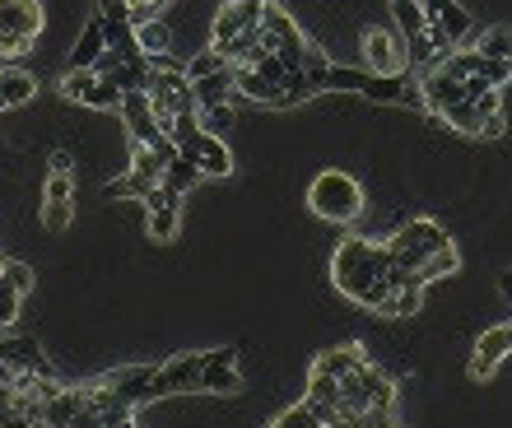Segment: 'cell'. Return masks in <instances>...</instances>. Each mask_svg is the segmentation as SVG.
I'll return each instance as SVG.
<instances>
[{"mask_svg":"<svg viewBox=\"0 0 512 428\" xmlns=\"http://www.w3.org/2000/svg\"><path fill=\"white\" fill-rule=\"evenodd\" d=\"M331 284H336V294H345L350 303L378 312V303L396 289L387 275V247L359 238V233L340 238L336 252H331Z\"/></svg>","mask_w":512,"mask_h":428,"instance_id":"1","label":"cell"},{"mask_svg":"<svg viewBox=\"0 0 512 428\" xmlns=\"http://www.w3.org/2000/svg\"><path fill=\"white\" fill-rule=\"evenodd\" d=\"M364 187L354 182L350 173H340V168H331V173H317L308 187V210L317 214V219H326V224H354L359 214H364Z\"/></svg>","mask_w":512,"mask_h":428,"instance_id":"2","label":"cell"},{"mask_svg":"<svg viewBox=\"0 0 512 428\" xmlns=\"http://www.w3.org/2000/svg\"><path fill=\"white\" fill-rule=\"evenodd\" d=\"M42 24H47L42 0H0V61L24 56L38 42Z\"/></svg>","mask_w":512,"mask_h":428,"instance_id":"3","label":"cell"},{"mask_svg":"<svg viewBox=\"0 0 512 428\" xmlns=\"http://www.w3.org/2000/svg\"><path fill=\"white\" fill-rule=\"evenodd\" d=\"M210 349H187L177 359L159 363L154 368V387H149V401H168V396H187V391H201V373Z\"/></svg>","mask_w":512,"mask_h":428,"instance_id":"4","label":"cell"},{"mask_svg":"<svg viewBox=\"0 0 512 428\" xmlns=\"http://www.w3.org/2000/svg\"><path fill=\"white\" fill-rule=\"evenodd\" d=\"M270 0H229V5H219L215 24H210V47H229L238 33L261 24V14H266Z\"/></svg>","mask_w":512,"mask_h":428,"instance_id":"5","label":"cell"},{"mask_svg":"<svg viewBox=\"0 0 512 428\" xmlns=\"http://www.w3.org/2000/svg\"><path fill=\"white\" fill-rule=\"evenodd\" d=\"M364 70L405 75V38H396L387 28H364Z\"/></svg>","mask_w":512,"mask_h":428,"instance_id":"6","label":"cell"},{"mask_svg":"<svg viewBox=\"0 0 512 428\" xmlns=\"http://www.w3.org/2000/svg\"><path fill=\"white\" fill-rule=\"evenodd\" d=\"M499 112V89H485L480 98H466V103H452L447 112H438V117L452 126V131H461V135H485V121Z\"/></svg>","mask_w":512,"mask_h":428,"instance_id":"7","label":"cell"},{"mask_svg":"<svg viewBox=\"0 0 512 428\" xmlns=\"http://www.w3.org/2000/svg\"><path fill=\"white\" fill-rule=\"evenodd\" d=\"M122 117H126V131H131V145H149V149L168 145V135L159 131V117H154L145 89H135V94L122 98Z\"/></svg>","mask_w":512,"mask_h":428,"instance_id":"8","label":"cell"},{"mask_svg":"<svg viewBox=\"0 0 512 428\" xmlns=\"http://www.w3.org/2000/svg\"><path fill=\"white\" fill-rule=\"evenodd\" d=\"M182 159H191L196 168H201V177H229L233 173V154L229 145H224V135H196V140H187V145L177 149Z\"/></svg>","mask_w":512,"mask_h":428,"instance_id":"9","label":"cell"},{"mask_svg":"<svg viewBox=\"0 0 512 428\" xmlns=\"http://www.w3.org/2000/svg\"><path fill=\"white\" fill-rule=\"evenodd\" d=\"M238 387H243V373H238V345L210 349L205 373H201V391H210V396H233Z\"/></svg>","mask_w":512,"mask_h":428,"instance_id":"10","label":"cell"},{"mask_svg":"<svg viewBox=\"0 0 512 428\" xmlns=\"http://www.w3.org/2000/svg\"><path fill=\"white\" fill-rule=\"evenodd\" d=\"M512 354V326H494V331H485L480 340H475V354H471V377H494L499 373V363Z\"/></svg>","mask_w":512,"mask_h":428,"instance_id":"11","label":"cell"},{"mask_svg":"<svg viewBox=\"0 0 512 428\" xmlns=\"http://www.w3.org/2000/svg\"><path fill=\"white\" fill-rule=\"evenodd\" d=\"M108 52V33H103V19H89L80 33V42L70 47V70H94L98 66V56Z\"/></svg>","mask_w":512,"mask_h":428,"instance_id":"12","label":"cell"},{"mask_svg":"<svg viewBox=\"0 0 512 428\" xmlns=\"http://www.w3.org/2000/svg\"><path fill=\"white\" fill-rule=\"evenodd\" d=\"M364 363H368L364 345H336V349H326V354L312 363V368H322V373H331L336 382H345V377H354L359 368H364Z\"/></svg>","mask_w":512,"mask_h":428,"instance_id":"13","label":"cell"},{"mask_svg":"<svg viewBox=\"0 0 512 428\" xmlns=\"http://www.w3.org/2000/svg\"><path fill=\"white\" fill-rule=\"evenodd\" d=\"M457 270H461V252H457V242H447V247H438L433 256H424V261H419L410 280L429 289L433 280H443V275H457Z\"/></svg>","mask_w":512,"mask_h":428,"instance_id":"14","label":"cell"},{"mask_svg":"<svg viewBox=\"0 0 512 428\" xmlns=\"http://www.w3.org/2000/svg\"><path fill=\"white\" fill-rule=\"evenodd\" d=\"M0 94H5V107H24V103H33V94H38V80H33V70H24V66H5V70H0Z\"/></svg>","mask_w":512,"mask_h":428,"instance_id":"15","label":"cell"},{"mask_svg":"<svg viewBox=\"0 0 512 428\" xmlns=\"http://www.w3.org/2000/svg\"><path fill=\"white\" fill-rule=\"evenodd\" d=\"M424 308V284H396L378 303V317H415Z\"/></svg>","mask_w":512,"mask_h":428,"instance_id":"16","label":"cell"},{"mask_svg":"<svg viewBox=\"0 0 512 428\" xmlns=\"http://www.w3.org/2000/svg\"><path fill=\"white\" fill-rule=\"evenodd\" d=\"M122 98H126L122 89L94 70V80L84 84V94H80V107H89V112H122Z\"/></svg>","mask_w":512,"mask_h":428,"instance_id":"17","label":"cell"},{"mask_svg":"<svg viewBox=\"0 0 512 428\" xmlns=\"http://www.w3.org/2000/svg\"><path fill=\"white\" fill-rule=\"evenodd\" d=\"M191 94H196V107H215V103H229L233 89V66L219 70V75H205V80H191Z\"/></svg>","mask_w":512,"mask_h":428,"instance_id":"18","label":"cell"},{"mask_svg":"<svg viewBox=\"0 0 512 428\" xmlns=\"http://www.w3.org/2000/svg\"><path fill=\"white\" fill-rule=\"evenodd\" d=\"M135 42H140V52H145V56H163L168 47H173V28L163 24V19L135 24Z\"/></svg>","mask_w":512,"mask_h":428,"instance_id":"19","label":"cell"},{"mask_svg":"<svg viewBox=\"0 0 512 428\" xmlns=\"http://www.w3.org/2000/svg\"><path fill=\"white\" fill-rule=\"evenodd\" d=\"M154 187H159L154 177H149V173H135V168H131V173L112 177V182H108V196H112V201H126V196H140V201H145Z\"/></svg>","mask_w":512,"mask_h":428,"instance_id":"20","label":"cell"},{"mask_svg":"<svg viewBox=\"0 0 512 428\" xmlns=\"http://www.w3.org/2000/svg\"><path fill=\"white\" fill-rule=\"evenodd\" d=\"M70 219H75V201H61V196H42V228H47V233H66Z\"/></svg>","mask_w":512,"mask_h":428,"instance_id":"21","label":"cell"},{"mask_svg":"<svg viewBox=\"0 0 512 428\" xmlns=\"http://www.w3.org/2000/svg\"><path fill=\"white\" fill-rule=\"evenodd\" d=\"M480 56H494V61H512V28H489L471 42Z\"/></svg>","mask_w":512,"mask_h":428,"instance_id":"22","label":"cell"},{"mask_svg":"<svg viewBox=\"0 0 512 428\" xmlns=\"http://www.w3.org/2000/svg\"><path fill=\"white\" fill-rule=\"evenodd\" d=\"M391 14H396V24H401L405 38H415V33H424V28H429L424 0H401V5H391Z\"/></svg>","mask_w":512,"mask_h":428,"instance_id":"23","label":"cell"},{"mask_svg":"<svg viewBox=\"0 0 512 428\" xmlns=\"http://www.w3.org/2000/svg\"><path fill=\"white\" fill-rule=\"evenodd\" d=\"M145 228H149V238L154 242H173L177 238V228H182V210H145Z\"/></svg>","mask_w":512,"mask_h":428,"instance_id":"24","label":"cell"},{"mask_svg":"<svg viewBox=\"0 0 512 428\" xmlns=\"http://www.w3.org/2000/svg\"><path fill=\"white\" fill-rule=\"evenodd\" d=\"M196 121H201V131H205V135H229V126H233V107H229V103L196 107Z\"/></svg>","mask_w":512,"mask_h":428,"instance_id":"25","label":"cell"},{"mask_svg":"<svg viewBox=\"0 0 512 428\" xmlns=\"http://www.w3.org/2000/svg\"><path fill=\"white\" fill-rule=\"evenodd\" d=\"M196 177H201V168H196L191 159H182V154H177V159L163 168V182H168V187H177V191H187Z\"/></svg>","mask_w":512,"mask_h":428,"instance_id":"26","label":"cell"},{"mask_svg":"<svg viewBox=\"0 0 512 428\" xmlns=\"http://www.w3.org/2000/svg\"><path fill=\"white\" fill-rule=\"evenodd\" d=\"M219 70H229V61L210 47V52H201V56H191L187 61V80H205V75H219Z\"/></svg>","mask_w":512,"mask_h":428,"instance_id":"27","label":"cell"},{"mask_svg":"<svg viewBox=\"0 0 512 428\" xmlns=\"http://www.w3.org/2000/svg\"><path fill=\"white\" fill-rule=\"evenodd\" d=\"M19 298H24V294H19V289L0 275V331H10L14 321H19Z\"/></svg>","mask_w":512,"mask_h":428,"instance_id":"28","label":"cell"},{"mask_svg":"<svg viewBox=\"0 0 512 428\" xmlns=\"http://www.w3.org/2000/svg\"><path fill=\"white\" fill-rule=\"evenodd\" d=\"M0 275H5L19 294H33V266H28V261H0Z\"/></svg>","mask_w":512,"mask_h":428,"instance_id":"29","label":"cell"},{"mask_svg":"<svg viewBox=\"0 0 512 428\" xmlns=\"http://www.w3.org/2000/svg\"><path fill=\"white\" fill-rule=\"evenodd\" d=\"M270 428H322V419H317V415H312V410H308V405L298 401L294 410H284V415L275 419V424H270Z\"/></svg>","mask_w":512,"mask_h":428,"instance_id":"30","label":"cell"},{"mask_svg":"<svg viewBox=\"0 0 512 428\" xmlns=\"http://www.w3.org/2000/svg\"><path fill=\"white\" fill-rule=\"evenodd\" d=\"M94 80V70H66V80H61V98H70V103H80L84 84Z\"/></svg>","mask_w":512,"mask_h":428,"instance_id":"31","label":"cell"},{"mask_svg":"<svg viewBox=\"0 0 512 428\" xmlns=\"http://www.w3.org/2000/svg\"><path fill=\"white\" fill-rule=\"evenodd\" d=\"M0 428H42V424H38V419H28L24 410H19V405H14L10 415H0Z\"/></svg>","mask_w":512,"mask_h":428,"instance_id":"32","label":"cell"},{"mask_svg":"<svg viewBox=\"0 0 512 428\" xmlns=\"http://www.w3.org/2000/svg\"><path fill=\"white\" fill-rule=\"evenodd\" d=\"M52 173H75V159H70V149H52Z\"/></svg>","mask_w":512,"mask_h":428,"instance_id":"33","label":"cell"},{"mask_svg":"<svg viewBox=\"0 0 512 428\" xmlns=\"http://www.w3.org/2000/svg\"><path fill=\"white\" fill-rule=\"evenodd\" d=\"M503 135V112H494V117L485 121V140H499Z\"/></svg>","mask_w":512,"mask_h":428,"instance_id":"34","label":"cell"},{"mask_svg":"<svg viewBox=\"0 0 512 428\" xmlns=\"http://www.w3.org/2000/svg\"><path fill=\"white\" fill-rule=\"evenodd\" d=\"M499 294L512 303V270H503V275H499Z\"/></svg>","mask_w":512,"mask_h":428,"instance_id":"35","label":"cell"},{"mask_svg":"<svg viewBox=\"0 0 512 428\" xmlns=\"http://www.w3.org/2000/svg\"><path fill=\"white\" fill-rule=\"evenodd\" d=\"M0 112H10V107H5V94H0Z\"/></svg>","mask_w":512,"mask_h":428,"instance_id":"36","label":"cell"},{"mask_svg":"<svg viewBox=\"0 0 512 428\" xmlns=\"http://www.w3.org/2000/svg\"><path fill=\"white\" fill-rule=\"evenodd\" d=\"M396 428H401V424H396Z\"/></svg>","mask_w":512,"mask_h":428,"instance_id":"37","label":"cell"}]
</instances>
